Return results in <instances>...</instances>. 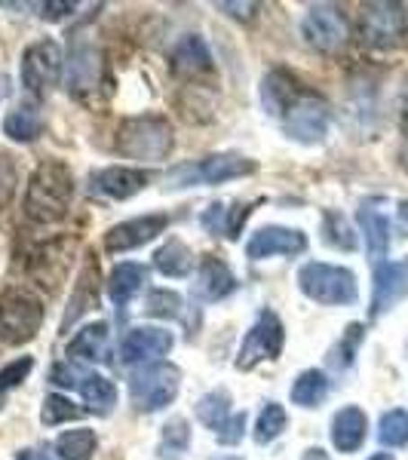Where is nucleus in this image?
Instances as JSON below:
<instances>
[{"label": "nucleus", "mask_w": 408, "mask_h": 460, "mask_svg": "<svg viewBox=\"0 0 408 460\" xmlns=\"http://www.w3.org/2000/svg\"><path fill=\"white\" fill-rule=\"evenodd\" d=\"M47 460H49V457H47Z\"/></svg>", "instance_id": "3c124183"}, {"label": "nucleus", "mask_w": 408, "mask_h": 460, "mask_svg": "<svg viewBox=\"0 0 408 460\" xmlns=\"http://www.w3.org/2000/svg\"><path fill=\"white\" fill-rule=\"evenodd\" d=\"M80 408H74L71 399L58 396V393H53V396L43 399V411H40V420L47 427H56V424H65V420L77 418Z\"/></svg>", "instance_id": "e433bc0d"}, {"label": "nucleus", "mask_w": 408, "mask_h": 460, "mask_svg": "<svg viewBox=\"0 0 408 460\" xmlns=\"http://www.w3.org/2000/svg\"><path fill=\"white\" fill-rule=\"evenodd\" d=\"M215 460H240V457H215Z\"/></svg>", "instance_id": "8fccbe9b"}, {"label": "nucleus", "mask_w": 408, "mask_h": 460, "mask_svg": "<svg viewBox=\"0 0 408 460\" xmlns=\"http://www.w3.org/2000/svg\"><path fill=\"white\" fill-rule=\"evenodd\" d=\"M22 86L31 95H47L62 77V49L56 40H37L22 53L19 65Z\"/></svg>", "instance_id": "0eeeda50"}, {"label": "nucleus", "mask_w": 408, "mask_h": 460, "mask_svg": "<svg viewBox=\"0 0 408 460\" xmlns=\"http://www.w3.org/2000/svg\"><path fill=\"white\" fill-rule=\"evenodd\" d=\"M221 10H231V16H236V19H252L258 10V4H221Z\"/></svg>", "instance_id": "a19ab883"}, {"label": "nucleus", "mask_w": 408, "mask_h": 460, "mask_svg": "<svg viewBox=\"0 0 408 460\" xmlns=\"http://www.w3.org/2000/svg\"><path fill=\"white\" fill-rule=\"evenodd\" d=\"M329 396V377L325 372H316V368H307L295 377L292 384V402L301 408H316L323 399Z\"/></svg>", "instance_id": "c85d7f7f"}, {"label": "nucleus", "mask_w": 408, "mask_h": 460, "mask_svg": "<svg viewBox=\"0 0 408 460\" xmlns=\"http://www.w3.org/2000/svg\"><path fill=\"white\" fill-rule=\"evenodd\" d=\"M145 314L157 319H175L182 314V295L169 292V288H154L145 298Z\"/></svg>", "instance_id": "c9c22d12"}, {"label": "nucleus", "mask_w": 408, "mask_h": 460, "mask_svg": "<svg viewBox=\"0 0 408 460\" xmlns=\"http://www.w3.org/2000/svg\"><path fill=\"white\" fill-rule=\"evenodd\" d=\"M283 429H286V408L279 402H267L255 420V442L267 445V442L279 439Z\"/></svg>", "instance_id": "2f4dec72"}, {"label": "nucleus", "mask_w": 408, "mask_h": 460, "mask_svg": "<svg viewBox=\"0 0 408 460\" xmlns=\"http://www.w3.org/2000/svg\"><path fill=\"white\" fill-rule=\"evenodd\" d=\"M173 71L184 74V77H200V74L212 71V56L209 47L203 43V37L188 34L184 40L175 43L173 49Z\"/></svg>", "instance_id": "aec40b11"}, {"label": "nucleus", "mask_w": 408, "mask_h": 460, "mask_svg": "<svg viewBox=\"0 0 408 460\" xmlns=\"http://www.w3.org/2000/svg\"><path fill=\"white\" fill-rule=\"evenodd\" d=\"M368 433V418L362 414V408L347 405L332 418V445L341 451V455H353V451L362 448Z\"/></svg>", "instance_id": "f3484780"}, {"label": "nucleus", "mask_w": 408, "mask_h": 460, "mask_svg": "<svg viewBox=\"0 0 408 460\" xmlns=\"http://www.w3.org/2000/svg\"><path fill=\"white\" fill-rule=\"evenodd\" d=\"M151 184V175L142 172V169H126V166H111L102 169L89 178V190L108 199H129L132 194L145 190Z\"/></svg>", "instance_id": "dca6fc26"}, {"label": "nucleus", "mask_w": 408, "mask_h": 460, "mask_svg": "<svg viewBox=\"0 0 408 460\" xmlns=\"http://www.w3.org/2000/svg\"><path fill=\"white\" fill-rule=\"evenodd\" d=\"M356 221H359L362 236H366L368 255L381 264L384 255H387V249H390V221H387V215H384L381 209H375L372 203H362V209L356 212Z\"/></svg>", "instance_id": "412c9836"}, {"label": "nucleus", "mask_w": 408, "mask_h": 460, "mask_svg": "<svg viewBox=\"0 0 408 460\" xmlns=\"http://www.w3.org/2000/svg\"><path fill=\"white\" fill-rule=\"evenodd\" d=\"M298 286L310 301L329 304V307H344L359 298V286H356L353 270L323 261H310L298 270Z\"/></svg>", "instance_id": "7ed1b4c3"}, {"label": "nucleus", "mask_w": 408, "mask_h": 460, "mask_svg": "<svg viewBox=\"0 0 408 460\" xmlns=\"http://www.w3.org/2000/svg\"><path fill=\"white\" fill-rule=\"evenodd\" d=\"M258 169L255 160L240 157V154H212V157H203L197 163H184V166H175L169 172V188H194V184H225L231 178H243L252 175Z\"/></svg>", "instance_id": "20e7f679"}, {"label": "nucleus", "mask_w": 408, "mask_h": 460, "mask_svg": "<svg viewBox=\"0 0 408 460\" xmlns=\"http://www.w3.org/2000/svg\"><path fill=\"white\" fill-rule=\"evenodd\" d=\"M178 387H182L178 368L166 366V362H154V366L138 368V372L129 377V399L138 411L151 414L173 402L178 396Z\"/></svg>", "instance_id": "423d86ee"}, {"label": "nucleus", "mask_w": 408, "mask_h": 460, "mask_svg": "<svg viewBox=\"0 0 408 460\" xmlns=\"http://www.w3.org/2000/svg\"><path fill=\"white\" fill-rule=\"evenodd\" d=\"M108 353H111V335L105 323L84 325L68 344V356L80 362H108Z\"/></svg>", "instance_id": "6ab92c4d"}, {"label": "nucleus", "mask_w": 408, "mask_h": 460, "mask_svg": "<svg viewBox=\"0 0 408 460\" xmlns=\"http://www.w3.org/2000/svg\"><path fill=\"white\" fill-rule=\"evenodd\" d=\"M173 126L166 117L145 114V117H129L117 129V151L126 160H147V163H163L173 154Z\"/></svg>", "instance_id": "f03ea898"}, {"label": "nucleus", "mask_w": 408, "mask_h": 460, "mask_svg": "<svg viewBox=\"0 0 408 460\" xmlns=\"http://www.w3.org/2000/svg\"><path fill=\"white\" fill-rule=\"evenodd\" d=\"M399 163H403V169L408 172V136H405V142H403V151H399Z\"/></svg>", "instance_id": "c03bdc74"}, {"label": "nucleus", "mask_w": 408, "mask_h": 460, "mask_svg": "<svg viewBox=\"0 0 408 460\" xmlns=\"http://www.w3.org/2000/svg\"><path fill=\"white\" fill-rule=\"evenodd\" d=\"M399 218L408 225V199H405V203H399Z\"/></svg>", "instance_id": "a18cd8bd"}, {"label": "nucleus", "mask_w": 408, "mask_h": 460, "mask_svg": "<svg viewBox=\"0 0 408 460\" xmlns=\"http://www.w3.org/2000/svg\"><path fill=\"white\" fill-rule=\"evenodd\" d=\"M359 31L368 47H393L405 31V6L403 4H368L362 6Z\"/></svg>", "instance_id": "9b49d317"}, {"label": "nucleus", "mask_w": 408, "mask_h": 460, "mask_svg": "<svg viewBox=\"0 0 408 460\" xmlns=\"http://www.w3.org/2000/svg\"><path fill=\"white\" fill-rule=\"evenodd\" d=\"M43 10H53L49 13V19H62L65 13L74 10V4H43Z\"/></svg>", "instance_id": "79ce46f5"}, {"label": "nucleus", "mask_w": 408, "mask_h": 460, "mask_svg": "<svg viewBox=\"0 0 408 460\" xmlns=\"http://www.w3.org/2000/svg\"><path fill=\"white\" fill-rule=\"evenodd\" d=\"M301 34L320 53H338V49H344L347 37H350V25H347L344 13L338 6L320 4L307 10V16L301 22Z\"/></svg>", "instance_id": "1a4fd4ad"}, {"label": "nucleus", "mask_w": 408, "mask_h": 460, "mask_svg": "<svg viewBox=\"0 0 408 460\" xmlns=\"http://www.w3.org/2000/svg\"><path fill=\"white\" fill-rule=\"evenodd\" d=\"M16 184H19V175H16V166L6 154H0V209L16 194Z\"/></svg>", "instance_id": "58836bf2"}, {"label": "nucleus", "mask_w": 408, "mask_h": 460, "mask_svg": "<svg viewBox=\"0 0 408 460\" xmlns=\"http://www.w3.org/2000/svg\"><path fill=\"white\" fill-rule=\"evenodd\" d=\"M40 132H43V117H40V111H37L34 105L13 108L10 114H6V120H4V136L13 138V142H22V145L37 142V138H40Z\"/></svg>", "instance_id": "a878e982"}, {"label": "nucleus", "mask_w": 408, "mask_h": 460, "mask_svg": "<svg viewBox=\"0 0 408 460\" xmlns=\"http://www.w3.org/2000/svg\"><path fill=\"white\" fill-rule=\"evenodd\" d=\"M236 288V279L231 273V267H227L221 258H212L206 255L203 261L197 267V283H194V292L200 295L203 301H221L227 298Z\"/></svg>", "instance_id": "a211bd4d"}, {"label": "nucleus", "mask_w": 408, "mask_h": 460, "mask_svg": "<svg viewBox=\"0 0 408 460\" xmlns=\"http://www.w3.org/2000/svg\"><path fill=\"white\" fill-rule=\"evenodd\" d=\"M154 264H157V270L163 277H188L191 270H194V252L184 246L182 240H169L166 246H163L157 255H154Z\"/></svg>", "instance_id": "bb28decb"}, {"label": "nucleus", "mask_w": 408, "mask_h": 460, "mask_svg": "<svg viewBox=\"0 0 408 460\" xmlns=\"http://www.w3.org/2000/svg\"><path fill=\"white\" fill-rule=\"evenodd\" d=\"M19 460H34V451H22Z\"/></svg>", "instance_id": "09e8293b"}, {"label": "nucleus", "mask_w": 408, "mask_h": 460, "mask_svg": "<svg viewBox=\"0 0 408 460\" xmlns=\"http://www.w3.org/2000/svg\"><path fill=\"white\" fill-rule=\"evenodd\" d=\"M301 95V89L295 86V80L286 71H271L262 80V105L271 117H283L292 102Z\"/></svg>", "instance_id": "5701e85b"}, {"label": "nucleus", "mask_w": 408, "mask_h": 460, "mask_svg": "<svg viewBox=\"0 0 408 460\" xmlns=\"http://www.w3.org/2000/svg\"><path fill=\"white\" fill-rule=\"evenodd\" d=\"M6 99V77H0V102Z\"/></svg>", "instance_id": "49530a36"}, {"label": "nucleus", "mask_w": 408, "mask_h": 460, "mask_svg": "<svg viewBox=\"0 0 408 460\" xmlns=\"http://www.w3.org/2000/svg\"><path fill=\"white\" fill-rule=\"evenodd\" d=\"M323 234H325V243L335 249H344V252H353L356 249V236L350 230V221L338 212H325L323 218Z\"/></svg>", "instance_id": "72a5a7b5"}, {"label": "nucleus", "mask_w": 408, "mask_h": 460, "mask_svg": "<svg viewBox=\"0 0 408 460\" xmlns=\"http://www.w3.org/2000/svg\"><path fill=\"white\" fill-rule=\"evenodd\" d=\"M95 433L89 427H77V429H68L56 439V455L62 460H89L95 455Z\"/></svg>", "instance_id": "c756f323"}, {"label": "nucleus", "mask_w": 408, "mask_h": 460, "mask_svg": "<svg viewBox=\"0 0 408 460\" xmlns=\"http://www.w3.org/2000/svg\"><path fill=\"white\" fill-rule=\"evenodd\" d=\"M34 368V359L31 356H22V359L10 362V366L0 368V405H4V396L10 393L13 387H19L22 381L28 377V372Z\"/></svg>", "instance_id": "4c0bfd02"}, {"label": "nucleus", "mask_w": 408, "mask_h": 460, "mask_svg": "<svg viewBox=\"0 0 408 460\" xmlns=\"http://www.w3.org/2000/svg\"><path fill=\"white\" fill-rule=\"evenodd\" d=\"M304 249H307V236H304L301 230L277 227V225L255 230L252 240L246 243V255L252 261H264V258H273V255H301Z\"/></svg>", "instance_id": "ddd939ff"}, {"label": "nucleus", "mask_w": 408, "mask_h": 460, "mask_svg": "<svg viewBox=\"0 0 408 460\" xmlns=\"http://www.w3.org/2000/svg\"><path fill=\"white\" fill-rule=\"evenodd\" d=\"M304 460H329V455L323 448H307L304 451Z\"/></svg>", "instance_id": "37998d69"}, {"label": "nucleus", "mask_w": 408, "mask_h": 460, "mask_svg": "<svg viewBox=\"0 0 408 460\" xmlns=\"http://www.w3.org/2000/svg\"><path fill=\"white\" fill-rule=\"evenodd\" d=\"M77 390L84 396V402L99 414H108L117 402V390L105 375H80Z\"/></svg>", "instance_id": "cd10ccee"}, {"label": "nucleus", "mask_w": 408, "mask_h": 460, "mask_svg": "<svg viewBox=\"0 0 408 460\" xmlns=\"http://www.w3.org/2000/svg\"><path fill=\"white\" fill-rule=\"evenodd\" d=\"M408 295V258L403 261H381L375 267L372 316H384Z\"/></svg>", "instance_id": "4468645a"}, {"label": "nucleus", "mask_w": 408, "mask_h": 460, "mask_svg": "<svg viewBox=\"0 0 408 460\" xmlns=\"http://www.w3.org/2000/svg\"><path fill=\"white\" fill-rule=\"evenodd\" d=\"M283 126L288 138L304 145H316L329 136V105L310 93H301L292 102V108L283 114Z\"/></svg>", "instance_id": "9d476101"}, {"label": "nucleus", "mask_w": 408, "mask_h": 460, "mask_svg": "<svg viewBox=\"0 0 408 460\" xmlns=\"http://www.w3.org/2000/svg\"><path fill=\"white\" fill-rule=\"evenodd\" d=\"M283 341H286V332H283L279 316L271 314V310L258 314L255 325L246 332V338H243V344H240V353H236V368L249 372L258 362L277 359V356L283 353Z\"/></svg>", "instance_id": "6e6552de"}, {"label": "nucleus", "mask_w": 408, "mask_h": 460, "mask_svg": "<svg viewBox=\"0 0 408 460\" xmlns=\"http://www.w3.org/2000/svg\"><path fill=\"white\" fill-rule=\"evenodd\" d=\"M74 199V175L62 160H47L34 169L25 194V215L34 225L62 221Z\"/></svg>", "instance_id": "f257e3e1"}, {"label": "nucleus", "mask_w": 408, "mask_h": 460, "mask_svg": "<svg viewBox=\"0 0 408 460\" xmlns=\"http://www.w3.org/2000/svg\"><path fill=\"white\" fill-rule=\"evenodd\" d=\"M95 273H99V267H95L93 261H89L84 267V273H80L77 288H74V295H71V301H68V310H65L62 332H68V325L77 323V319L84 316L89 307H99V288H95Z\"/></svg>", "instance_id": "393cba45"}, {"label": "nucleus", "mask_w": 408, "mask_h": 460, "mask_svg": "<svg viewBox=\"0 0 408 460\" xmlns=\"http://www.w3.org/2000/svg\"><path fill=\"white\" fill-rule=\"evenodd\" d=\"M147 283V267L145 264H136V261H123L111 270L108 277V295L117 307H126L138 292L145 288Z\"/></svg>", "instance_id": "4be33fe9"}, {"label": "nucleus", "mask_w": 408, "mask_h": 460, "mask_svg": "<svg viewBox=\"0 0 408 460\" xmlns=\"http://www.w3.org/2000/svg\"><path fill=\"white\" fill-rule=\"evenodd\" d=\"M243 433H246V411H240V414H231V418H227V424L218 429V442L221 445H236L243 439Z\"/></svg>", "instance_id": "ea45409f"}, {"label": "nucleus", "mask_w": 408, "mask_h": 460, "mask_svg": "<svg viewBox=\"0 0 408 460\" xmlns=\"http://www.w3.org/2000/svg\"><path fill=\"white\" fill-rule=\"evenodd\" d=\"M99 53L95 47L89 43H80L77 49L71 53V68H68V89L74 95H84V93H93L95 84H99Z\"/></svg>", "instance_id": "b1692460"}, {"label": "nucleus", "mask_w": 408, "mask_h": 460, "mask_svg": "<svg viewBox=\"0 0 408 460\" xmlns=\"http://www.w3.org/2000/svg\"><path fill=\"white\" fill-rule=\"evenodd\" d=\"M227 418H231V396H227V390H212L197 402V420L203 427L215 429V433L227 424Z\"/></svg>", "instance_id": "7c9ffc66"}, {"label": "nucleus", "mask_w": 408, "mask_h": 460, "mask_svg": "<svg viewBox=\"0 0 408 460\" xmlns=\"http://www.w3.org/2000/svg\"><path fill=\"white\" fill-rule=\"evenodd\" d=\"M43 325V304L25 288H10L0 295V338L6 344H25L37 338Z\"/></svg>", "instance_id": "39448f33"}, {"label": "nucleus", "mask_w": 408, "mask_h": 460, "mask_svg": "<svg viewBox=\"0 0 408 460\" xmlns=\"http://www.w3.org/2000/svg\"><path fill=\"white\" fill-rule=\"evenodd\" d=\"M377 439L384 445H390V448H405L408 445V411L403 408H393L381 418V424H377Z\"/></svg>", "instance_id": "473e14b6"}, {"label": "nucleus", "mask_w": 408, "mask_h": 460, "mask_svg": "<svg viewBox=\"0 0 408 460\" xmlns=\"http://www.w3.org/2000/svg\"><path fill=\"white\" fill-rule=\"evenodd\" d=\"M368 460H396V457H393V455H384V451H381V455H375V457H368Z\"/></svg>", "instance_id": "de8ad7c7"}, {"label": "nucleus", "mask_w": 408, "mask_h": 460, "mask_svg": "<svg viewBox=\"0 0 408 460\" xmlns=\"http://www.w3.org/2000/svg\"><path fill=\"white\" fill-rule=\"evenodd\" d=\"M188 439H191V429H188V420L184 418H175L163 427V442H160V457H182L184 448H188Z\"/></svg>", "instance_id": "f704fd0d"}, {"label": "nucleus", "mask_w": 408, "mask_h": 460, "mask_svg": "<svg viewBox=\"0 0 408 460\" xmlns=\"http://www.w3.org/2000/svg\"><path fill=\"white\" fill-rule=\"evenodd\" d=\"M169 227V215H145V218H129L123 225L111 227L105 234V249L108 252H129L138 249L145 243L157 240L163 230Z\"/></svg>", "instance_id": "2eb2a0df"}, {"label": "nucleus", "mask_w": 408, "mask_h": 460, "mask_svg": "<svg viewBox=\"0 0 408 460\" xmlns=\"http://www.w3.org/2000/svg\"><path fill=\"white\" fill-rule=\"evenodd\" d=\"M175 338L169 335L166 329H157V325H142V329H132L126 332L123 344H120V356L126 366H147L160 356H166L173 350Z\"/></svg>", "instance_id": "f8f14e48"}]
</instances>
